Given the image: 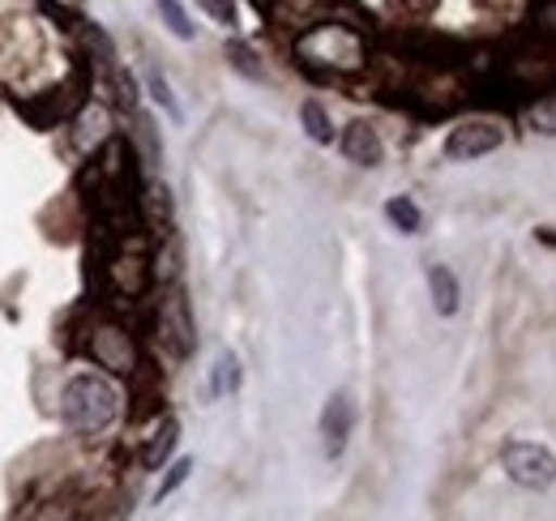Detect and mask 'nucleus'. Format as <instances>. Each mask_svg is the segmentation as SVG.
I'll use <instances>...</instances> for the list:
<instances>
[{
	"label": "nucleus",
	"mask_w": 556,
	"mask_h": 521,
	"mask_svg": "<svg viewBox=\"0 0 556 521\" xmlns=\"http://www.w3.org/2000/svg\"><path fill=\"white\" fill-rule=\"evenodd\" d=\"M159 4V13H163V22H167V30L176 35V39H193V22L185 17V9H180V0H154Z\"/></svg>",
	"instance_id": "18"
},
{
	"label": "nucleus",
	"mask_w": 556,
	"mask_h": 521,
	"mask_svg": "<svg viewBox=\"0 0 556 521\" xmlns=\"http://www.w3.org/2000/svg\"><path fill=\"white\" fill-rule=\"evenodd\" d=\"M189 474H193V461H176V466L167 470V479L159 483V500H167V496H172V492H176V487H180Z\"/></svg>",
	"instance_id": "21"
},
{
	"label": "nucleus",
	"mask_w": 556,
	"mask_h": 521,
	"mask_svg": "<svg viewBox=\"0 0 556 521\" xmlns=\"http://www.w3.org/2000/svg\"><path fill=\"white\" fill-rule=\"evenodd\" d=\"M81 35H86V48H94V56H99L103 65H108V61H116V52H112V39H108V35H103L94 22H86V30H81Z\"/></svg>",
	"instance_id": "20"
},
{
	"label": "nucleus",
	"mask_w": 556,
	"mask_h": 521,
	"mask_svg": "<svg viewBox=\"0 0 556 521\" xmlns=\"http://www.w3.org/2000/svg\"><path fill=\"white\" fill-rule=\"evenodd\" d=\"M236 385H240V364H236V355H231V351H223V355L214 359V385H210V390L231 393Z\"/></svg>",
	"instance_id": "17"
},
{
	"label": "nucleus",
	"mask_w": 556,
	"mask_h": 521,
	"mask_svg": "<svg viewBox=\"0 0 556 521\" xmlns=\"http://www.w3.org/2000/svg\"><path fill=\"white\" fill-rule=\"evenodd\" d=\"M176 436H180V423H176V419H163L159 432H154V436L146 441V449H141V466H146V470H159V466L167 461V454L176 449Z\"/></svg>",
	"instance_id": "13"
},
{
	"label": "nucleus",
	"mask_w": 556,
	"mask_h": 521,
	"mask_svg": "<svg viewBox=\"0 0 556 521\" xmlns=\"http://www.w3.org/2000/svg\"><path fill=\"white\" fill-rule=\"evenodd\" d=\"M386 214H390V223H394L403 236H416L419 231V209L412 196H394V201L386 205Z\"/></svg>",
	"instance_id": "16"
},
{
	"label": "nucleus",
	"mask_w": 556,
	"mask_h": 521,
	"mask_svg": "<svg viewBox=\"0 0 556 521\" xmlns=\"http://www.w3.org/2000/svg\"><path fill=\"white\" fill-rule=\"evenodd\" d=\"M146 86H150V94L159 99V107L172 116V120H180V103H176V94H172V86L163 81V73L159 68H150V77H146Z\"/></svg>",
	"instance_id": "19"
},
{
	"label": "nucleus",
	"mask_w": 556,
	"mask_h": 521,
	"mask_svg": "<svg viewBox=\"0 0 556 521\" xmlns=\"http://www.w3.org/2000/svg\"><path fill=\"white\" fill-rule=\"evenodd\" d=\"M218 26H236V0H198Z\"/></svg>",
	"instance_id": "22"
},
{
	"label": "nucleus",
	"mask_w": 556,
	"mask_h": 521,
	"mask_svg": "<svg viewBox=\"0 0 556 521\" xmlns=\"http://www.w3.org/2000/svg\"><path fill=\"white\" fill-rule=\"evenodd\" d=\"M330 4H334V0H275V4H270V17H275L278 26H291V30L300 26V30H304V26L321 22V17L330 13Z\"/></svg>",
	"instance_id": "11"
},
{
	"label": "nucleus",
	"mask_w": 556,
	"mask_h": 521,
	"mask_svg": "<svg viewBox=\"0 0 556 521\" xmlns=\"http://www.w3.org/2000/svg\"><path fill=\"white\" fill-rule=\"evenodd\" d=\"M501 461H505V474H509L514 483L535 487V492L553 487L556 461L544 445H535V441H509V445L501 449Z\"/></svg>",
	"instance_id": "4"
},
{
	"label": "nucleus",
	"mask_w": 556,
	"mask_h": 521,
	"mask_svg": "<svg viewBox=\"0 0 556 521\" xmlns=\"http://www.w3.org/2000/svg\"><path fill=\"white\" fill-rule=\"evenodd\" d=\"M116 90H121V107H138V81H134V73H116Z\"/></svg>",
	"instance_id": "23"
},
{
	"label": "nucleus",
	"mask_w": 556,
	"mask_h": 521,
	"mask_svg": "<svg viewBox=\"0 0 556 521\" xmlns=\"http://www.w3.org/2000/svg\"><path fill=\"white\" fill-rule=\"evenodd\" d=\"M428 291H432V308L441 317H454L458 313V278L445 269V265H428Z\"/></svg>",
	"instance_id": "12"
},
{
	"label": "nucleus",
	"mask_w": 556,
	"mask_h": 521,
	"mask_svg": "<svg viewBox=\"0 0 556 521\" xmlns=\"http://www.w3.org/2000/svg\"><path fill=\"white\" fill-rule=\"evenodd\" d=\"M476 4H480V9H488V13H492V9H505L509 0H476Z\"/></svg>",
	"instance_id": "25"
},
{
	"label": "nucleus",
	"mask_w": 556,
	"mask_h": 521,
	"mask_svg": "<svg viewBox=\"0 0 556 521\" xmlns=\"http://www.w3.org/2000/svg\"><path fill=\"white\" fill-rule=\"evenodd\" d=\"M86 355H90L94 368H103V372H112V377H129V372L138 368L134 333H129L125 326H112V321H103V326L90 329Z\"/></svg>",
	"instance_id": "3"
},
{
	"label": "nucleus",
	"mask_w": 556,
	"mask_h": 521,
	"mask_svg": "<svg viewBox=\"0 0 556 521\" xmlns=\"http://www.w3.org/2000/svg\"><path fill=\"white\" fill-rule=\"evenodd\" d=\"M501 141H505L501 125H492V120H467V125H458V129L450 132L445 154L450 158H484L492 150H501Z\"/></svg>",
	"instance_id": "5"
},
{
	"label": "nucleus",
	"mask_w": 556,
	"mask_h": 521,
	"mask_svg": "<svg viewBox=\"0 0 556 521\" xmlns=\"http://www.w3.org/2000/svg\"><path fill=\"white\" fill-rule=\"evenodd\" d=\"M103 274H108V282H112V291H121L125 300L146 295V291H150V278H154L150 260L138 257V253H116V257L103 265Z\"/></svg>",
	"instance_id": "6"
},
{
	"label": "nucleus",
	"mask_w": 556,
	"mask_h": 521,
	"mask_svg": "<svg viewBox=\"0 0 556 521\" xmlns=\"http://www.w3.org/2000/svg\"><path fill=\"white\" fill-rule=\"evenodd\" d=\"M108 137H112V112L103 103H81L73 112V145L81 154H94L99 145H108Z\"/></svg>",
	"instance_id": "8"
},
{
	"label": "nucleus",
	"mask_w": 556,
	"mask_h": 521,
	"mask_svg": "<svg viewBox=\"0 0 556 521\" xmlns=\"http://www.w3.org/2000/svg\"><path fill=\"white\" fill-rule=\"evenodd\" d=\"M300 116H304V129L313 141H321V145H330L334 141V125H330V112L317 103V99H308L304 107H300Z\"/></svg>",
	"instance_id": "14"
},
{
	"label": "nucleus",
	"mask_w": 556,
	"mask_h": 521,
	"mask_svg": "<svg viewBox=\"0 0 556 521\" xmlns=\"http://www.w3.org/2000/svg\"><path fill=\"white\" fill-rule=\"evenodd\" d=\"M116 410H121V397L103 377H73L65 393H61V419L77 436L103 432L116 419Z\"/></svg>",
	"instance_id": "2"
},
{
	"label": "nucleus",
	"mask_w": 556,
	"mask_h": 521,
	"mask_svg": "<svg viewBox=\"0 0 556 521\" xmlns=\"http://www.w3.org/2000/svg\"><path fill=\"white\" fill-rule=\"evenodd\" d=\"M412 13H428V9H437V0H403Z\"/></svg>",
	"instance_id": "24"
},
{
	"label": "nucleus",
	"mask_w": 556,
	"mask_h": 521,
	"mask_svg": "<svg viewBox=\"0 0 556 521\" xmlns=\"http://www.w3.org/2000/svg\"><path fill=\"white\" fill-rule=\"evenodd\" d=\"M295 56H300V65L313 68L317 77L359 73V68L368 65V52H364L359 30L348 26V22H334V17H321V22L304 26L295 35Z\"/></svg>",
	"instance_id": "1"
},
{
	"label": "nucleus",
	"mask_w": 556,
	"mask_h": 521,
	"mask_svg": "<svg viewBox=\"0 0 556 521\" xmlns=\"http://www.w3.org/2000/svg\"><path fill=\"white\" fill-rule=\"evenodd\" d=\"M159 338L172 346V355H189V351L198 346L193 321H189V308H185V295H180V291L159 308Z\"/></svg>",
	"instance_id": "7"
},
{
	"label": "nucleus",
	"mask_w": 556,
	"mask_h": 521,
	"mask_svg": "<svg viewBox=\"0 0 556 521\" xmlns=\"http://www.w3.org/2000/svg\"><path fill=\"white\" fill-rule=\"evenodd\" d=\"M343 154H348L351 163H359V167H377L381 154H386V145H381V137H377V129L368 120H355L343 132Z\"/></svg>",
	"instance_id": "10"
},
{
	"label": "nucleus",
	"mask_w": 556,
	"mask_h": 521,
	"mask_svg": "<svg viewBox=\"0 0 556 521\" xmlns=\"http://www.w3.org/2000/svg\"><path fill=\"white\" fill-rule=\"evenodd\" d=\"M227 65L236 68V73H244L249 81H266V68H262V61L253 56V48H244V43H227Z\"/></svg>",
	"instance_id": "15"
},
{
	"label": "nucleus",
	"mask_w": 556,
	"mask_h": 521,
	"mask_svg": "<svg viewBox=\"0 0 556 521\" xmlns=\"http://www.w3.org/2000/svg\"><path fill=\"white\" fill-rule=\"evenodd\" d=\"M351 423H355V402H351V393H334V397L326 402V415H321V432H326L330 454H339V449L348 445Z\"/></svg>",
	"instance_id": "9"
}]
</instances>
